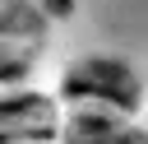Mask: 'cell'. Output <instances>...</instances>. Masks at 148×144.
I'll use <instances>...</instances> for the list:
<instances>
[{
	"label": "cell",
	"instance_id": "obj_1",
	"mask_svg": "<svg viewBox=\"0 0 148 144\" xmlns=\"http://www.w3.org/2000/svg\"><path fill=\"white\" fill-rule=\"evenodd\" d=\"M60 98L69 107L74 102H97V107H116V111L134 116V107H139V79H134L130 65L106 60V56H92V60H79L65 74Z\"/></svg>",
	"mask_w": 148,
	"mask_h": 144
},
{
	"label": "cell",
	"instance_id": "obj_2",
	"mask_svg": "<svg viewBox=\"0 0 148 144\" xmlns=\"http://www.w3.org/2000/svg\"><path fill=\"white\" fill-rule=\"evenodd\" d=\"M18 121H60V102L51 93L37 88H0V125H18Z\"/></svg>",
	"mask_w": 148,
	"mask_h": 144
}]
</instances>
